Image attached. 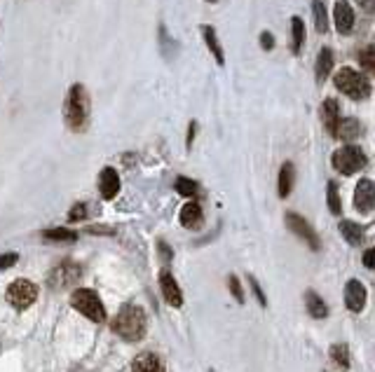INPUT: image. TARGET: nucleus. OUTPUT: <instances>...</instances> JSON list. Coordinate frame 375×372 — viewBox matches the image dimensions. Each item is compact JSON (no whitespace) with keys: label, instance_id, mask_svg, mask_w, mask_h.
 I'll return each mask as SVG.
<instances>
[{"label":"nucleus","instance_id":"nucleus-1","mask_svg":"<svg viewBox=\"0 0 375 372\" xmlns=\"http://www.w3.org/2000/svg\"><path fill=\"white\" fill-rule=\"evenodd\" d=\"M63 119L70 132L83 134L90 122V94H87L85 85H70L66 101H63Z\"/></svg>","mask_w":375,"mask_h":372},{"label":"nucleus","instance_id":"nucleus-2","mask_svg":"<svg viewBox=\"0 0 375 372\" xmlns=\"http://www.w3.org/2000/svg\"><path fill=\"white\" fill-rule=\"evenodd\" d=\"M113 330L130 342H137L143 335H146V314H143L141 307L127 304L120 309L117 319L113 321Z\"/></svg>","mask_w":375,"mask_h":372},{"label":"nucleus","instance_id":"nucleus-3","mask_svg":"<svg viewBox=\"0 0 375 372\" xmlns=\"http://www.w3.org/2000/svg\"><path fill=\"white\" fill-rule=\"evenodd\" d=\"M333 83H336L338 92H342L345 96L354 101H364L366 96L371 94V85L369 80H366L361 73L354 70V68H340L336 73V78H333Z\"/></svg>","mask_w":375,"mask_h":372},{"label":"nucleus","instance_id":"nucleus-4","mask_svg":"<svg viewBox=\"0 0 375 372\" xmlns=\"http://www.w3.org/2000/svg\"><path fill=\"white\" fill-rule=\"evenodd\" d=\"M70 304H73L80 314H85V317L90 321H94V323H101L103 319H106V312H103V304L99 300V295L90 288L75 290V293L70 295Z\"/></svg>","mask_w":375,"mask_h":372},{"label":"nucleus","instance_id":"nucleus-5","mask_svg":"<svg viewBox=\"0 0 375 372\" xmlns=\"http://www.w3.org/2000/svg\"><path fill=\"white\" fill-rule=\"evenodd\" d=\"M333 166L342 176H352L359 169L366 166V155L359 145H342L340 150L333 152Z\"/></svg>","mask_w":375,"mask_h":372},{"label":"nucleus","instance_id":"nucleus-6","mask_svg":"<svg viewBox=\"0 0 375 372\" xmlns=\"http://www.w3.org/2000/svg\"><path fill=\"white\" fill-rule=\"evenodd\" d=\"M38 297V288L36 284H31L26 279H19L14 281V284L7 288V300H10L12 307H17V309H26L36 302Z\"/></svg>","mask_w":375,"mask_h":372},{"label":"nucleus","instance_id":"nucleus-7","mask_svg":"<svg viewBox=\"0 0 375 372\" xmlns=\"http://www.w3.org/2000/svg\"><path fill=\"white\" fill-rule=\"evenodd\" d=\"M286 225H289V230H291L293 234H298V237L305 241L310 248H315V250L322 248V244H319L317 232L310 228V223H307L302 216H298V213H286Z\"/></svg>","mask_w":375,"mask_h":372},{"label":"nucleus","instance_id":"nucleus-8","mask_svg":"<svg viewBox=\"0 0 375 372\" xmlns=\"http://www.w3.org/2000/svg\"><path fill=\"white\" fill-rule=\"evenodd\" d=\"M354 206L359 213H369L375 208V183L369 181V178L359 181L354 190Z\"/></svg>","mask_w":375,"mask_h":372},{"label":"nucleus","instance_id":"nucleus-9","mask_svg":"<svg viewBox=\"0 0 375 372\" xmlns=\"http://www.w3.org/2000/svg\"><path fill=\"white\" fill-rule=\"evenodd\" d=\"M80 279V267L75 262H61L57 270L50 274V286L52 288H66L75 284Z\"/></svg>","mask_w":375,"mask_h":372},{"label":"nucleus","instance_id":"nucleus-10","mask_svg":"<svg viewBox=\"0 0 375 372\" xmlns=\"http://www.w3.org/2000/svg\"><path fill=\"white\" fill-rule=\"evenodd\" d=\"M333 19H336L338 33H342V36L352 33V28H354V12H352V7H349L347 0H338V3H336V10H333Z\"/></svg>","mask_w":375,"mask_h":372},{"label":"nucleus","instance_id":"nucleus-11","mask_svg":"<svg viewBox=\"0 0 375 372\" xmlns=\"http://www.w3.org/2000/svg\"><path fill=\"white\" fill-rule=\"evenodd\" d=\"M364 304H366V288L361 281H347V286H345V307L349 312H361L364 309Z\"/></svg>","mask_w":375,"mask_h":372},{"label":"nucleus","instance_id":"nucleus-12","mask_svg":"<svg viewBox=\"0 0 375 372\" xmlns=\"http://www.w3.org/2000/svg\"><path fill=\"white\" fill-rule=\"evenodd\" d=\"M159 288H162L164 300L169 302L171 307H181V304H183L181 288H179V284H176V279H174L169 272H162V274H159Z\"/></svg>","mask_w":375,"mask_h":372},{"label":"nucleus","instance_id":"nucleus-13","mask_svg":"<svg viewBox=\"0 0 375 372\" xmlns=\"http://www.w3.org/2000/svg\"><path fill=\"white\" fill-rule=\"evenodd\" d=\"M99 190L103 199H113L120 192V176L113 166H106L99 176Z\"/></svg>","mask_w":375,"mask_h":372},{"label":"nucleus","instance_id":"nucleus-14","mask_svg":"<svg viewBox=\"0 0 375 372\" xmlns=\"http://www.w3.org/2000/svg\"><path fill=\"white\" fill-rule=\"evenodd\" d=\"M359 134H361V127H359L356 119H338V124L333 127V132H331V136H336L340 141H349V143L359 139Z\"/></svg>","mask_w":375,"mask_h":372},{"label":"nucleus","instance_id":"nucleus-15","mask_svg":"<svg viewBox=\"0 0 375 372\" xmlns=\"http://www.w3.org/2000/svg\"><path fill=\"white\" fill-rule=\"evenodd\" d=\"M181 225L188 230H195L202 225V206H199L197 201H188V204L181 208Z\"/></svg>","mask_w":375,"mask_h":372},{"label":"nucleus","instance_id":"nucleus-16","mask_svg":"<svg viewBox=\"0 0 375 372\" xmlns=\"http://www.w3.org/2000/svg\"><path fill=\"white\" fill-rule=\"evenodd\" d=\"M331 68H333V52L331 47H322V52L317 56V83L324 85L326 78L331 75Z\"/></svg>","mask_w":375,"mask_h":372},{"label":"nucleus","instance_id":"nucleus-17","mask_svg":"<svg viewBox=\"0 0 375 372\" xmlns=\"http://www.w3.org/2000/svg\"><path fill=\"white\" fill-rule=\"evenodd\" d=\"M293 178H296V169L291 161H284L282 171H279V197L286 199L293 190Z\"/></svg>","mask_w":375,"mask_h":372},{"label":"nucleus","instance_id":"nucleus-18","mask_svg":"<svg viewBox=\"0 0 375 372\" xmlns=\"http://www.w3.org/2000/svg\"><path fill=\"white\" fill-rule=\"evenodd\" d=\"M134 372H164L162 361L157 358L155 354H141L137 361H134Z\"/></svg>","mask_w":375,"mask_h":372},{"label":"nucleus","instance_id":"nucleus-19","mask_svg":"<svg viewBox=\"0 0 375 372\" xmlns=\"http://www.w3.org/2000/svg\"><path fill=\"white\" fill-rule=\"evenodd\" d=\"M305 304H307V312L312 314V319H326L329 317V307H326V302L315 293V290H307L305 293Z\"/></svg>","mask_w":375,"mask_h":372},{"label":"nucleus","instance_id":"nucleus-20","mask_svg":"<svg viewBox=\"0 0 375 372\" xmlns=\"http://www.w3.org/2000/svg\"><path fill=\"white\" fill-rule=\"evenodd\" d=\"M322 119H324L326 129H329V132H333V127H336L338 119H340V106H338L336 99H326V101H324V106H322Z\"/></svg>","mask_w":375,"mask_h":372},{"label":"nucleus","instance_id":"nucleus-21","mask_svg":"<svg viewBox=\"0 0 375 372\" xmlns=\"http://www.w3.org/2000/svg\"><path fill=\"white\" fill-rule=\"evenodd\" d=\"M340 234L345 237L347 244H352V246H359L364 241V228H361V225L352 223V220H342L340 223Z\"/></svg>","mask_w":375,"mask_h":372},{"label":"nucleus","instance_id":"nucleus-22","mask_svg":"<svg viewBox=\"0 0 375 372\" xmlns=\"http://www.w3.org/2000/svg\"><path fill=\"white\" fill-rule=\"evenodd\" d=\"M202 33H204L206 47H209L211 54H213V59L218 61V66H223V63H226V56H223V47H221L218 38H216V31H213L211 26H202Z\"/></svg>","mask_w":375,"mask_h":372},{"label":"nucleus","instance_id":"nucleus-23","mask_svg":"<svg viewBox=\"0 0 375 372\" xmlns=\"http://www.w3.org/2000/svg\"><path fill=\"white\" fill-rule=\"evenodd\" d=\"M302 40H305V23H302L300 17H293L291 19V52L293 54H300Z\"/></svg>","mask_w":375,"mask_h":372},{"label":"nucleus","instance_id":"nucleus-24","mask_svg":"<svg viewBox=\"0 0 375 372\" xmlns=\"http://www.w3.org/2000/svg\"><path fill=\"white\" fill-rule=\"evenodd\" d=\"M312 10H315V19H317V31L319 33H326V31H329V14H326V5L322 3V0H315Z\"/></svg>","mask_w":375,"mask_h":372},{"label":"nucleus","instance_id":"nucleus-25","mask_svg":"<svg viewBox=\"0 0 375 372\" xmlns=\"http://www.w3.org/2000/svg\"><path fill=\"white\" fill-rule=\"evenodd\" d=\"M43 237L50 239V241H75L78 239V232L66 230V228H57V230H45Z\"/></svg>","mask_w":375,"mask_h":372},{"label":"nucleus","instance_id":"nucleus-26","mask_svg":"<svg viewBox=\"0 0 375 372\" xmlns=\"http://www.w3.org/2000/svg\"><path fill=\"white\" fill-rule=\"evenodd\" d=\"M331 358L336 361L342 370L349 368V349H347L345 344H333L331 346Z\"/></svg>","mask_w":375,"mask_h":372},{"label":"nucleus","instance_id":"nucleus-27","mask_svg":"<svg viewBox=\"0 0 375 372\" xmlns=\"http://www.w3.org/2000/svg\"><path fill=\"white\" fill-rule=\"evenodd\" d=\"M326 199H329V208H331V213L340 216L342 206H340V197H338V185H336V183H329V188H326Z\"/></svg>","mask_w":375,"mask_h":372},{"label":"nucleus","instance_id":"nucleus-28","mask_svg":"<svg viewBox=\"0 0 375 372\" xmlns=\"http://www.w3.org/2000/svg\"><path fill=\"white\" fill-rule=\"evenodd\" d=\"M359 63H361V68H366L375 75V47H364L361 54H359Z\"/></svg>","mask_w":375,"mask_h":372},{"label":"nucleus","instance_id":"nucleus-29","mask_svg":"<svg viewBox=\"0 0 375 372\" xmlns=\"http://www.w3.org/2000/svg\"><path fill=\"white\" fill-rule=\"evenodd\" d=\"M176 192L183 197H195L197 195V183L190 178H179L176 181Z\"/></svg>","mask_w":375,"mask_h":372},{"label":"nucleus","instance_id":"nucleus-30","mask_svg":"<svg viewBox=\"0 0 375 372\" xmlns=\"http://www.w3.org/2000/svg\"><path fill=\"white\" fill-rule=\"evenodd\" d=\"M85 213H87V208H85V204H75L73 208H70V213H68V220H83L85 218Z\"/></svg>","mask_w":375,"mask_h":372},{"label":"nucleus","instance_id":"nucleus-31","mask_svg":"<svg viewBox=\"0 0 375 372\" xmlns=\"http://www.w3.org/2000/svg\"><path fill=\"white\" fill-rule=\"evenodd\" d=\"M230 290H233V295L237 297L239 302H244V293H242V286H239L237 277H230Z\"/></svg>","mask_w":375,"mask_h":372},{"label":"nucleus","instance_id":"nucleus-32","mask_svg":"<svg viewBox=\"0 0 375 372\" xmlns=\"http://www.w3.org/2000/svg\"><path fill=\"white\" fill-rule=\"evenodd\" d=\"M17 262V253H5L0 255V270H7V267H12Z\"/></svg>","mask_w":375,"mask_h":372},{"label":"nucleus","instance_id":"nucleus-33","mask_svg":"<svg viewBox=\"0 0 375 372\" xmlns=\"http://www.w3.org/2000/svg\"><path fill=\"white\" fill-rule=\"evenodd\" d=\"M364 267H369V270H375V248H369L364 253Z\"/></svg>","mask_w":375,"mask_h":372},{"label":"nucleus","instance_id":"nucleus-34","mask_svg":"<svg viewBox=\"0 0 375 372\" xmlns=\"http://www.w3.org/2000/svg\"><path fill=\"white\" fill-rule=\"evenodd\" d=\"M260 45H263V50H273V47H275V38L273 36H270V33H263L260 36Z\"/></svg>","mask_w":375,"mask_h":372},{"label":"nucleus","instance_id":"nucleus-35","mask_svg":"<svg viewBox=\"0 0 375 372\" xmlns=\"http://www.w3.org/2000/svg\"><path fill=\"white\" fill-rule=\"evenodd\" d=\"M249 281H251V288H253V293L258 295L260 304L265 307V304H268V300H265V295H263V290H260V286H258V281H256V279H249Z\"/></svg>","mask_w":375,"mask_h":372},{"label":"nucleus","instance_id":"nucleus-36","mask_svg":"<svg viewBox=\"0 0 375 372\" xmlns=\"http://www.w3.org/2000/svg\"><path fill=\"white\" fill-rule=\"evenodd\" d=\"M195 132H197V124L190 122V129H188V148H190V145H193V141H195Z\"/></svg>","mask_w":375,"mask_h":372},{"label":"nucleus","instance_id":"nucleus-37","mask_svg":"<svg viewBox=\"0 0 375 372\" xmlns=\"http://www.w3.org/2000/svg\"><path fill=\"white\" fill-rule=\"evenodd\" d=\"M209 3H216V0H209Z\"/></svg>","mask_w":375,"mask_h":372}]
</instances>
